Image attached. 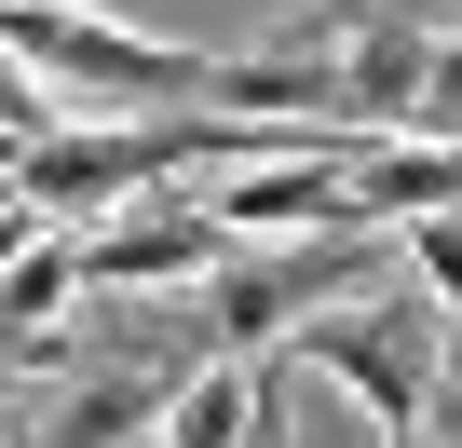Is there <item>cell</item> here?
<instances>
[{"label": "cell", "mask_w": 462, "mask_h": 448, "mask_svg": "<svg viewBox=\"0 0 462 448\" xmlns=\"http://www.w3.org/2000/svg\"><path fill=\"white\" fill-rule=\"evenodd\" d=\"M28 367H82L69 326H0V380H28Z\"/></svg>", "instance_id": "13"}, {"label": "cell", "mask_w": 462, "mask_h": 448, "mask_svg": "<svg viewBox=\"0 0 462 448\" xmlns=\"http://www.w3.org/2000/svg\"><path fill=\"white\" fill-rule=\"evenodd\" d=\"M0 41L55 82V109H69V96H82V109L204 96V55H190V41H150V28H123V14H82V0H0Z\"/></svg>", "instance_id": "2"}, {"label": "cell", "mask_w": 462, "mask_h": 448, "mask_svg": "<svg viewBox=\"0 0 462 448\" xmlns=\"http://www.w3.org/2000/svg\"><path fill=\"white\" fill-rule=\"evenodd\" d=\"M69 259H82V286L150 299V286H204V272L231 259V232H217L204 204H177V190H136V217H109V232H69Z\"/></svg>", "instance_id": "5"}, {"label": "cell", "mask_w": 462, "mask_h": 448, "mask_svg": "<svg viewBox=\"0 0 462 448\" xmlns=\"http://www.w3.org/2000/svg\"><path fill=\"white\" fill-rule=\"evenodd\" d=\"M408 96H421V28H408V14L327 28V109H340L354 136H408Z\"/></svg>", "instance_id": "6"}, {"label": "cell", "mask_w": 462, "mask_h": 448, "mask_svg": "<svg viewBox=\"0 0 462 448\" xmlns=\"http://www.w3.org/2000/svg\"><path fill=\"white\" fill-rule=\"evenodd\" d=\"M69 299H82V259H69V232L14 245V272H0V326H69Z\"/></svg>", "instance_id": "9"}, {"label": "cell", "mask_w": 462, "mask_h": 448, "mask_svg": "<svg viewBox=\"0 0 462 448\" xmlns=\"http://www.w3.org/2000/svg\"><path fill=\"white\" fill-rule=\"evenodd\" d=\"M435 326H448V313H435L421 286H394V299H327V313H300L286 340H300L313 380L354 394L367 434H435V394H448V340H435Z\"/></svg>", "instance_id": "1"}, {"label": "cell", "mask_w": 462, "mask_h": 448, "mask_svg": "<svg viewBox=\"0 0 462 448\" xmlns=\"http://www.w3.org/2000/svg\"><path fill=\"white\" fill-rule=\"evenodd\" d=\"M163 421V380H136V367H69V394H55V421L28 434V448H136Z\"/></svg>", "instance_id": "7"}, {"label": "cell", "mask_w": 462, "mask_h": 448, "mask_svg": "<svg viewBox=\"0 0 462 448\" xmlns=\"http://www.w3.org/2000/svg\"><path fill=\"white\" fill-rule=\"evenodd\" d=\"M408 136H448V150H462V41H421V96H408Z\"/></svg>", "instance_id": "11"}, {"label": "cell", "mask_w": 462, "mask_h": 448, "mask_svg": "<svg viewBox=\"0 0 462 448\" xmlns=\"http://www.w3.org/2000/svg\"><path fill=\"white\" fill-rule=\"evenodd\" d=\"M0 190H14V136H0Z\"/></svg>", "instance_id": "15"}, {"label": "cell", "mask_w": 462, "mask_h": 448, "mask_svg": "<svg viewBox=\"0 0 462 448\" xmlns=\"http://www.w3.org/2000/svg\"><path fill=\"white\" fill-rule=\"evenodd\" d=\"M354 286H367V232H300V245H259V259H217L190 286V313H204V353L217 367H245L259 340H286L300 313H327Z\"/></svg>", "instance_id": "3"}, {"label": "cell", "mask_w": 462, "mask_h": 448, "mask_svg": "<svg viewBox=\"0 0 462 448\" xmlns=\"http://www.w3.org/2000/svg\"><path fill=\"white\" fill-rule=\"evenodd\" d=\"M381 448H435V434H381Z\"/></svg>", "instance_id": "16"}, {"label": "cell", "mask_w": 462, "mask_h": 448, "mask_svg": "<svg viewBox=\"0 0 462 448\" xmlns=\"http://www.w3.org/2000/svg\"><path fill=\"white\" fill-rule=\"evenodd\" d=\"M42 232H55V217H28L14 190H0V272H14V245H42Z\"/></svg>", "instance_id": "14"}, {"label": "cell", "mask_w": 462, "mask_h": 448, "mask_svg": "<svg viewBox=\"0 0 462 448\" xmlns=\"http://www.w3.org/2000/svg\"><path fill=\"white\" fill-rule=\"evenodd\" d=\"M150 434H163V448H245V367H217V353H204V367L163 394Z\"/></svg>", "instance_id": "8"}, {"label": "cell", "mask_w": 462, "mask_h": 448, "mask_svg": "<svg viewBox=\"0 0 462 448\" xmlns=\"http://www.w3.org/2000/svg\"><path fill=\"white\" fill-rule=\"evenodd\" d=\"M354 123L340 136H300V150H273V163H245V177H217L204 190V217L231 245H300V232H367V204H354Z\"/></svg>", "instance_id": "4"}, {"label": "cell", "mask_w": 462, "mask_h": 448, "mask_svg": "<svg viewBox=\"0 0 462 448\" xmlns=\"http://www.w3.org/2000/svg\"><path fill=\"white\" fill-rule=\"evenodd\" d=\"M55 123H69V109H55V82H42V69L14 55V41H0V136L28 150V136H55Z\"/></svg>", "instance_id": "12"}, {"label": "cell", "mask_w": 462, "mask_h": 448, "mask_svg": "<svg viewBox=\"0 0 462 448\" xmlns=\"http://www.w3.org/2000/svg\"><path fill=\"white\" fill-rule=\"evenodd\" d=\"M408 286L462 326V204H448V217H408Z\"/></svg>", "instance_id": "10"}, {"label": "cell", "mask_w": 462, "mask_h": 448, "mask_svg": "<svg viewBox=\"0 0 462 448\" xmlns=\"http://www.w3.org/2000/svg\"><path fill=\"white\" fill-rule=\"evenodd\" d=\"M0 448H14V421H0Z\"/></svg>", "instance_id": "17"}]
</instances>
